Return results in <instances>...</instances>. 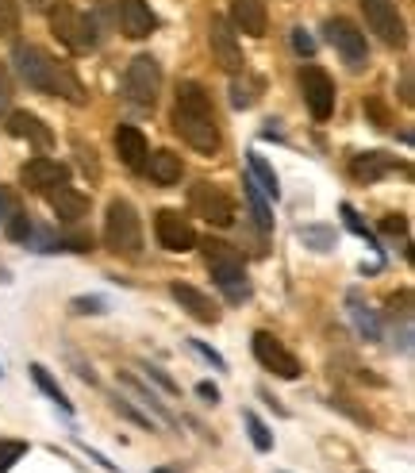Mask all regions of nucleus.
Masks as SVG:
<instances>
[{
    "label": "nucleus",
    "mask_w": 415,
    "mask_h": 473,
    "mask_svg": "<svg viewBox=\"0 0 415 473\" xmlns=\"http://www.w3.org/2000/svg\"><path fill=\"white\" fill-rule=\"evenodd\" d=\"M339 212H343V223L350 227V232H354V235H362V239H365V242H370V247H373V251H381V247H377V239H373V232H370V227H365V223H362V216H358V212H354V204H343Z\"/></svg>",
    "instance_id": "33"
},
{
    "label": "nucleus",
    "mask_w": 415,
    "mask_h": 473,
    "mask_svg": "<svg viewBox=\"0 0 415 473\" xmlns=\"http://www.w3.org/2000/svg\"><path fill=\"white\" fill-rule=\"evenodd\" d=\"M293 51H296V54H304V58L315 54V39L308 35L304 27H293Z\"/></svg>",
    "instance_id": "37"
},
{
    "label": "nucleus",
    "mask_w": 415,
    "mask_h": 473,
    "mask_svg": "<svg viewBox=\"0 0 415 473\" xmlns=\"http://www.w3.org/2000/svg\"><path fill=\"white\" fill-rule=\"evenodd\" d=\"M208 46H212V58H216L227 74H243V70H246L243 46H238L231 24L223 20V15H212V24H208Z\"/></svg>",
    "instance_id": "11"
},
{
    "label": "nucleus",
    "mask_w": 415,
    "mask_h": 473,
    "mask_svg": "<svg viewBox=\"0 0 415 473\" xmlns=\"http://www.w3.org/2000/svg\"><path fill=\"white\" fill-rule=\"evenodd\" d=\"M15 27H20V8H15V0H0V35H12Z\"/></svg>",
    "instance_id": "35"
},
{
    "label": "nucleus",
    "mask_w": 415,
    "mask_h": 473,
    "mask_svg": "<svg viewBox=\"0 0 415 473\" xmlns=\"http://www.w3.org/2000/svg\"><path fill=\"white\" fill-rule=\"evenodd\" d=\"M401 101H404L408 108H411V101H415V96H411V77H408V74H404V85H401Z\"/></svg>",
    "instance_id": "47"
},
{
    "label": "nucleus",
    "mask_w": 415,
    "mask_h": 473,
    "mask_svg": "<svg viewBox=\"0 0 415 473\" xmlns=\"http://www.w3.org/2000/svg\"><path fill=\"white\" fill-rule=\"evenodd\" d=\"M73 312L77 316H104L108 312V301L104 297H73Z\"/></svg>",
    "instance_id": "34"
},
{
    "label": "nucleus",
    "mask_w": 415,
    "mask_h": 473,
    "mask_svg": "<svg viewBox=\"0 0 415 473\" xmlns=\"http://www.w3.org/2000/svg\"><path fill=\"white\" fill-rule=\"evenodd\" d=\"M51 31L58 35V43L66 46V51H73V54H85V51L97 46L92 20L85 12H77L73 5H66V0H58V5L51 8Z\"/></svg>",
    "instance_id": "5"
},
{
    "label": "nucleus",
    "mask_w": 415,
    "mask_h": 473,
    "mask_svg": "<svg viewBox=\"0 0 415 473\" xmlns=\"http://www.w3.org/2000/svg\"><path fill=\"white\" fill-rule=\"evenodd\" d=\"M173 127L178 135L200 154H216L219 151V123H216V108L212 96L200 81H181L178 85V112H173Z\"/></svg>",
    "instance_id": "1"
},
{
    "label": "nucleus",
    "mask_w": 415,
    "mask_h": 473,
    "mask_svg": "<svg viewBox=\"0 0 415 473\" xmlns=\"http://www.w3.org/2000/svg\"><path fill=\"white\" fill-rule=\"evenodd\" d=\"M8 239H15V242L31 239V220H27V212H12V216H8Z\"/></svg>",
    "instance_id": "36"
},
{
    "label": "nucleus",
    "mask_w": 415,
    "mask_h": 473,
    "mask_svg": "<svg viewBox=\"0 0 415 473\" xmlns=\"http://www.w3.org/2000/svg\"><path fill=\"white\" fill-rule=\"evenodd\" d=\"M204 262L212 270V281L227 292V301H246L250 297V281H246V262L231 242H219V239H208L204 242Z\"/></svg>",
    "instance_id": "3"
},
{
    "label": "nucleus",
    "mask_w": 415,
    "mask_h": 473,
    "mask_svg": "<svg viewBox=\"0 0 415 473\" xmlns=\"http://www.w3.org/2000/svg\"><path fill=\"white\" fill-rule=\"evenodd\" d=\"M158 89H162V70H158V62L150 54H139L131 58V66L123 74V96L139 108H154L158 101Z\"/></svg>",
    "instance_id": "6"
},
{
    "label": "nucleus",
    "mask_w": 415,
    "mask_h": 473,
    "mask_svg": "<svg viewBox=\"0 0 415 473\" xmlns=\"http://www.w3.org/2000/svg\"><path fill=\"white\" fill-rule=\"evenodd\" d=\"M31 5H46V0H31Z\"/></svg>",
    "instance_id": "48"
},
{
    "label": "nucleus",
    "mask_w": 415,
    "mask_h": 473,
    "mask_svg": "<svg viewBox=\"0 0 415 473\" xmlns=\"http://www.w3.org/2000/svg\"><path fill=\"white\" fill-rule=\"evenodd\" d=\"M20 182L31 192H51L58 185H70V166H66V162H58V158L39 154V158H31L27 166L20 170Z\"/></svg>",
    "instance_id": "14"
},
{
    "label": "nucleus",
    "mask_w": 415,
    "mask_h": 473,
    "mask_svg": "<svg viewBox=\"0 0 415 473\" xmlns=\"http://www.w3.org/2000/svg\"><path fill=\"white\" fill-rule=\"evenodd\" d=\"M12 104V77H8V66L0 62V112H8Z\"/></svg>",
    "instance_id": "40"
},
{
    "label": "nucleus",
    "mask_w": 415,
    "mask_h": 473,
    "mask_svg": "<svg viewBox=\"0 0 415 473\" xmlns=\"http://www.w3.org/2000/svg\"><path fill=\"white\" fill-rule=\"evenodd\" d=\"M392 170H396V158L385 154V151H362V154H354V162H350V177L362 185H373V182H381V177H389Z\"/></svg>",
    "instance_id": "18"
},
{
    "label": "nucleus",
    "mask_w": 415,
    "mask_h": 473,
    "mask_svg": "<svg viewBox=\"0 0 415 473\" xmlns=\"http://www.w3.org/2000/svg\"><path fill=\"white\" fill-rule=\"evenodd\" d=\"M243 192H246V204H250V212H254V223L262 227V232H274V208H269V201H265V192L258 189L246 177L243 182Z\"/></svg>",
    "instance_id": "26"
},
{
    "label": "nucleus",
    "mask_w": 415,
    "mask_h": 473,
    "mask_svg": "<svg viewBox=\"0 0 415 473\" xmlns=\"http://www.w3.org/2000/svg\"><path fill=\"white\" fill-rule=\"evenodd\" d=\"M365 112H370V116H373V123H377V127H389V123H392V120H389V108L381 104V101H365Z\"/></svg>",
    "instance_id": "43"
},
{
    "label": "nucleus",
    "mask_w": 415,
    "mask_h": 473,
    "mask_svg": "<svg viewBox=\"0 0 415 473\" xmlns=\"http://www.w3.org/2000/svg\"><path fill=\"white\" fill-rule=\"evenodd\" d=\"M111 412H120V416H127L131 423H139L142 431H154V419H150L147 412H139V408H135L131 400H127V397H116V400H111Z\"/></svg>",
    "instance_id": "32"
},
{
    "label": "nucleus",
    "mask_w": 415,
    "mask_h": 473,
    "mask_svg": "<svg viewBox=\"0 0 415 473\" xmlns=\"http://www.w3.org/2000/svg\"><path fill=\"white\" fill-rule=\"evenodd\" d=\"M300 93H304V104L312 112V120H331L334 116V81L327 70L319 66H304L300 70Z\"/></svg>",
    "instance_id": "8"
},
{
    "label": "nucleus",
    "mask_w": 415,
    "mask_h": 473,
    "mask_svg": "<svg viewBox=\"0 0 415 473\" xmlns=\"http://www.w3.org/2000/svg\"><path fill=\"white\" fill-rule=\"evenodd\" d=\"M243 423H246V431H250V443H254V450H262V454L274 450V431H269L258 416H254V412H243Z\"/></svg>",
    "instance_id": "30"
},
{
    "label": "nucleus",
    "mask_w": 415,
    "mask_h": 473,
    "mask_svg": "<svg viewBox=\"0 0 415 473\" xmlns=\"http://www.w3.org/2000/svg\"><path fill=\"white\" fill-rule=\"evenodd\" d=\"M188 208L197 212L200 220H208L212 227H231L235 223V204L231 197L223 192L219 185L212 182H197L193 189H188Z\"/></svg>",
    "instance_id": "7"
},
{
    "label": "nucleus",
    "mask_w": 415,
    "mask_h": 473,
    "mask_svg": "<svg viewBox=\"0 0 415 473\" xmlns=\"http://www.w3.org/2000/svg\"><path fill=\"white\" fill-rule=\"evenodd\" d=\"M104 242L116 254H139L142 247V223H139V212L131 201L116 197L108 204V216H104Z\"/></svg>",
    "instance_id": "4"
},
{
    "label": "nucleus",
    "mask_w": 415,
    "mask_h": 473,
    "mask_svg": "<svg viewBox=\"0 0 415 473\" xmlns=\"http://www.w3.org/2000/svg\"><path fill=\"white\" fill-rule=\"evenodd\" d=\"M120 385H123L127 393H131V397H135L142 408H150V419H162V423H169V428H178V416L169 412V404H166L162 397H158L154 389H147V385H142V381L135 378V373H120Z\"/></svg>",
    "instance_id": "19"
},
{
    "label": "nucleus",
    "mask_w": 415,
    "mask_h": 473,
    "mask_svg": "<svg viewBox=\"0 0 415 473\" xmlns=\"http://www.w3.org/2000/svg\"><path fill=\"white\" fill-rule=\"evenodd\" d=\"M169 297L178 301L181 308L193 320H200V323H216L219 320V308H216V301L208 297V292H200L197 285H185V281H173L169 285Z\"/></svg>",
    "instance_id": "17"
},
{
    "label": "nucleus",
    "mask_w": 415,
    "mask_h": 473,
    "mask_svg": "<svg viewBox=\"0 0 415 473\" xmlns=\"http://www.w3.org/2000/svg\"><path fill=\"white\" fill-rule=\"evenodd\" d=\"M8 135H15V139H27V143H35V146H51L54 143V135H51V127H46L35 112H12L8 116Z\"/></svg>",
    "instance_id": "20"
},
{
    "label": "nucleus",
    "mask_w": 415,
    "mask_h": 473,
    "mask_svg": "<svg viewBox=\"0 0 415 473\" xmlns=\"http://www.w3.org/2000/svg\"><path fill=\"white\" fill-rule=\"evenodd\" d=\"M142 370H147V378H150V381H158V385H162L166 393H178V389H181V385L173 381V378H169V373H166L162 366H150V362H147V366H142Z\"/></svg>",
    "instance_id": "38"
},
{
    "label": "nucleus",
    "mask_w": 415,
    "mask_h": 473,
    "mask_svg": "<svg viewBox=\"0 0 415 473\" xmlns=\"http://www.w3.org/2000/svg\"><path fill=\"white\" fill-rule=\"evenodd\" d=\"M73 151L82 154V166H85V170H92V177H97V158H92V146H89V151H85V143L77 139V143H73Z\"/></svg>",
    "instance_id": "44"
},
{
    "label": "nucleus",
    "mask_w": 415,
    "mask_h": 473,
    "mask_svg": "<svg viewBox=\"0 0 415 473\" xmlns=\"http://www.w3.org/2000/svg\"><path fill=\"white\" fill-rule=\"evenodd\" d=\"M154 235H158V247H166L173 254H185L197 247V232L193 223H188V216H181L178 208H162L154 216Z\"/></svg>",
    "instance_id": "9"
},
{
    "label": "nucleus",
    "mask_w": 415,
    "mask_h": 473,
    "mask_svg": "<svg viewBox=\"0 0 415 473\" xmlns=\"http://www.w3.org/2000/svg\"><path fill=\"white\" fill-rule=\"evenodd\" d=\"M258 96H262V81L258 77L243 74V81H235V85H231V104L235 108H254V104H258Z\"/></svg>",
    "instance_id": "28"
},
{
    "label": "nucleus",
    "mask_w": 415,
    "mask_h": 473,
    "mask_svg": "<svg viewBox=\"0 0 415 473\" xmlns=\"http://www.w3.org/2000/svg\"><path fill=\"white\" fill-rule=\"evenodd\" d=\"M235 31L243 35H254L262 39L265 27H269V12H265V0H231V20H227Z\"/></svg>",
    "instance_id": "16"
},
{
    "label": "nucleus",
    "mask_w": 415,
    "mask_h": 473,
    "mask_svg": "<svg viewBox=\"0 0 415 473\" xmlns=\"http://www.w3.org/2000/svg\"><path fill=\"white\" fill-rule=\"evenodd\" d=\"M300 242L304 247H312V251H319V254H327V251H334V232L331 227H323V223H312V227H300Z\"/></svg>",
    "instance_id": "29"
},
{
    "label": "nucleus",
    "mask_w": 415,
    "mask_h": 473,
    "mask_svg": "<svg viewBox=\"0 0 415 473\" xmlns=\"http://www.w3.org/2000/svg\"><path fill=\"white\" fill-rule=\"evenodd\" d=\"M142 166H147L150 182H158V185H178L181 182V158L173 151H154L150 162H142Z\"/></svg>",
    "instance_id": "23"
},
{
    "label": "nucleus",
    "mask_w": 415,
    "mask_h": 473,
    "mask_svg": "<svg viewBox=\"0 0 415 473\" xmlns=\"http://www.w3.org/2000/svg\"><path fill=\"white\" fill-rule=\"evenodd\" d=\"M254 358H258L269 373H277V378H285V381H296L300 378L296 354L285 347L281 339L269 335V331H254Z\"/></svg>",
    "instance_id": "10"
},
{
    "label": "nucleus",
    "mask_w": 415,
    "mask_h": 473,
    "mask_svg": "<svg viewBox=\"0 0 415 473\" xmlns=\"http://www.w3.org/2000/svg\"><path fill=\"white\" fill-rule=\"evenodd\" d=\"M381 232L385 235H408V220L404 216H385L381 220Z\"/></svg>",
    "instance_id": "42"
},
{
    "label": "nucleus",
    "mask_w": 415,
    "mask_h": 473,
    "mask_svg": "<svg viewBox=\"0 0 415 473\" xmlns=\"http://www.w3.org/2000/svg\"><path fill=\"white\" fill-rule=\"evenodd\" d=\"M70 362L77 366V378H82V381H89V385H97V373H92V366H85L77 354H70Z\"/></svg>",
    "instance_id": "46"
},
{
    "label": "nucleus",
    "mask_w": 415,
    "mask_h": 473,
    "mask_svg": "<svg viewBox=\"0 0 415 473\" xmlns=\"http://www.w3.org/2000/svg\"><path fill=\"white\" fill-rule=\"evenodd\" d=\"M120 31L127 39H147L154 35V27H158V15L150 12L147 0H120Z\"/></svg>",
    "instance_id": "15"
},
{
    "label": "nucleus",
    "mask_w": 415,
    "mask_h": 473,
    "mask_svg": "<svg viewBox=\"0 0 415 473\" xmlns=\"http://www.w3.org/2000/svg\"><path fill=\"white\" fill-rule=\"evenodd\" d=\"M350 320H354V328H358V335H362L365 342H377V339H381V320H377V312H373V308H365V304H358V297H350Z\"/></svg>",
    "instance_id": "27"
},
{
    "label": "nucleus",
    "mask_w": 415,
    "mask_h": 473,
    "mask_svg": "<svg viewBox=\"0 0 415 473\" xmlns=\"http://www.w3.org/2000/svg\"><path fill=\"white\" fill-rule=\"evenodd\" d=\"M331 408H343L346 416H354L358 423H365V428H373V419L365 416V412H358V408H350V400H346V397H331Z\"/></svg>",
    "instance_id": "41"
},
{
    "label": "nucleus",
    "mask_w": 415,
    "mask_h": 473,
    "mask_svg": "<svg viewBox=\"0 0 415 473\" xmlns=\"http://www.w3.org/2000/svg\"><path fill=\"white\" fill-rule=\"evenodd\" d=\"M327 39H331L334 51L343 54V62H346L350 70H362L365 62H370V46H365V35H362V31L350 24V20H343V15H339V20H327Z\"/></svg>",
    "instance_id": "12"
},
{
    "label": "nucleus",
    "mask_w": 415,
    "mask_h": 473,
    "mask_svg": "<svg viewBox=\"0 0 415 473\" xmlns=\"http://www.w3.org/2000/svg\"><path fill=\"white\" fill-rule=\"evenodd\" d=\"M27 454V443L24 439H0V473H8L15 462Z\"/></svg>",
    "instance_id": "31"
},
{
    "label": "nucleus",
    "mask_w": 415,
    "mask_h": 473,
    "mask_svg": "<svg viewBox=\"0 0 415 473\" xmlns=\"http://www.w3.org/2000/svg\"><path fill=\"white\" fill-rule=\"evenodd\" d=\"M193 350L204 358V362H212L216 370H227V362H223V354L219 350H212V347H208V342H200V339H193Z\"/></svg>",
    "instance_id": "39"
},
{
    "label": "nucleus",
    "mask_w": 415,
    "mask_h": 473,
    "mask_svg": "<svg viewBox=\"0 0 415 473\" xmlns=\"http://www.w3.org/2000/svg\"><path fill=\"white\" fill-rule=\"evenodd\" d=\"M0 373H5V370H0Z\"/></svg>",
    "instance_id": "49"
},
{
    "label": "nucleus",
    "mask_w": 415,
    "mask_h": 473,
    "mask_svg": "<svg viewBox=\"0 0 415 473\" xmlns=\"http://www.w3.org/2000/svg\"><path fill=\"white\" fill-rule=\"evenodd\" d=\"M246 166H250V182L258 185L262 192H265V201H277L281 197V185H277V173H274V166L262 158V154H246Z\"/></svg>",
    "instance_id": "24"
},
{
    "label": "nucleus",
    "mask_w": 415,
    "mask_h": 473,
    "mask_svg": "<svg viewBox=\"0 0 415 473\" xmlns=\"http://www.w3.org/2000/svg\"><path fill=\"white\" fill-rule=\"evenodd\" d=\"M116 151H120L127 170H142V162H147V154H150L147 151V135H142L139 127H131V123L116 127Z\"/></svg>",
    "instance_id": "21"
},
{
    "label": "nucleus",
    "mask_w": 415,
    "mask_h": 473,
    "mask_svg": "<svg viewBox=\"0 0 415 473\" xmlns=\"http://www.w3.org/2000/svg\"><path fill=\"white\" fill-rule=\"evenodd\" d=\"M31 381H35V385L43 389V393H46V397H51V400L62 408V412H73V400L66 397V389H62V385L51 378V370H46L43 362H35V366H31Z\"/></svg>",
    "instance_id": "25"
},
{
    "label": "nucleus",
    "mask_w": 415,
    "mask_h": 473,
    "mask_svg": "<svg viewBox=\"0 0 415 473\" xmlns=\"http://www.w3.org/2000/svg\"><path fill=\"white\" fill-rule=\"evenodd\" d=\"M362 12H365L370 31H377L389 46H401L408 39L404 35V20H401V12H396V0H362Z\"/></svg>",
    "instance_id": "13"
},
{
    "label": "nucleus",
    "mask_w": 415,
    "mask_h": 473,
    "mask_svg": "<svg viewBox=\"0 0 415 473\" xmlns=\"http://www.w3.org/2000/svg\"><path fill=\"white\" fill-rule=\"evenodd\" d=\"M46 201H51V208L58 212V220H66V223H77L89 212V197H85V192H77V189H70V185L51 189V192H46Z\"/></svg>",
    "instance_id": "22"
},
{
    "label": "nucleus",
    "mask_w": 415,
    "mask_h": 473,
    "mask_svg": "<svg viewBox=\"0 0 415 473\" xmlns=\"http://www.w3.org/2000/svg\"><path fill=\"white\" fill-rule=\"evenodd\" d=\"M12 62H15V70H20V77L27 81V89L51 93V96H66L70 104H85L82 81L70 74V66L54 62L51 54L43 51V46H35V43H15Z\"/></svg>",
    "instance_id": "2"
},
{
    "label": "nucleus",
    "mask_w": 415,
    "mask_h": 473,
    "mask_svg": "<svg viewBox=\"0 0 415 473\" xmlns=\"http://www.w3.org/2000/svg\"><path fill=\"white\" fill-rule=\"evenodd\" d=\"M197 397H200L204 404H219V389H216L212 381H200V385H197Z\"/></svg>",
    "instance_id": "45"
}]
</instances>
